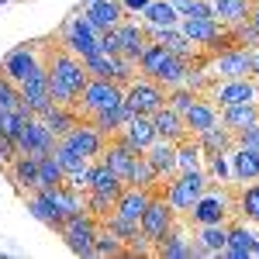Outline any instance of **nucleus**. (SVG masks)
<instances>
[{
    "label": "nucleus",
    "instance_id": "obj_21",
    "mask_svg": "<svg viewBox=\"0 0 259 259\" xmlns=\"http://www.w3.org/2000/svg\"><path fill=\"white\" fill-rule=\"evenodd\" d=\"M211 90H214V100H218L221 107H228V104H249V100L259 97L252 80H221Z\"/></svg>",
    "mask_w": 259,
    "mask_h": 259
},
{
    "label": "nucleus",
    "instance_id": "obj_10",
    "mask_svg": "<svg viewBox=\"0 0 259 259\" xmlns=\"http://www.w3.org/2000/svg\"><path fill=\"white\" fill-rule=\"evenodd\" d=\"M228 194L225 190H204L197 200H194V207L187 211V221L190 225H221V221L228 218Z\"/></svg>",
    "mask_w": 259,
    "mask_h": 259
},
{
    "label": "nucleus",
    "instance_id": "obj_52",
    "mask_svg": "<svg viewBox=\"0 0 259 259\" xmlns=\"http://www.w3.org/2000/svg\"><path fill=\"white\" fill-rule=\"evenodd\" d=\"M235 142L245 145V149H259V121L249 124V128H242V132H235Z\"/></svg>",
    "mask_w": 259,
    "mask_h": 259
},
{
    "label": "nucleus",
    "instance_id": "obj_54",
    "mask_svg": "<svg viewBox=\"0 0 259 259\" xmlns=\"http://www.w3.org/2000/svg\"><path fill=\"white\" fill-rule=\"evenodd\" d=\"M149 245H152V242H149V239H145V235L139 232L135 239L128 242V249H124V252H128V256H145V252H149Z\"/></svg>",
    "mask_w": 259,
    "mask_h": 259
},
{
    "label": "nucleus",
    "instance_id": "obj_49",
    "mask_svg": "<svg viewBox=\"0 0 259 259\" xmlns=\"http://www.w3.org/2000/svg\"><path fill=\"white\" fill-rule=\"evenodd\" d=\"M87 211H90L94 218H107V214L114 211V197H107V194H94V190H87Z\"/></svg>",
    "mask_w": 259,
    "mask_h": 259
},
{
    "label": "nucleus",
    "instance_id": "obj_26",
    "mask_svg": "<svg viewBox=\"0 0 259 259\" xmlns=\"http://www.w3.org/2000/svg\"><path fill=\"white\" fill-rule=\"evenodd\" d=\"M87 190H94V194H107V197L118 200V194L124 190V180L118 177V173H111L104 162H94L90 166V180H87Z\"/></svg>",
    "mask_w": 259,
    "mask_h": 259
},
{
    "label": "nucleus",
    "instance_id": "obj_7",
    "mask_svg": "<svg viewBox=\"0 0 259 259\" xmlns=\"http://www.w3.org/2000/svg\"><path fill=\"white\" fill-rule=\"evenodd\" d=\"M211 73L221 80H252V59H249V49L245 45H228L214 52L211 59Z\"/></svg>",
    "mask_w": 259,
    "mask_h": 259
},
{
    "label": "nucleus",
    "instance_id": "obj_46",
    "mask_svg": "<svg viewBox=\"0 0 259 259\" xmlns=\"http://www.w3.org/2000/svg\"><path fill=\"white\" fill-rule=\"evenodd\" d=\"M124 252V242L114 232H100L97 228V242H94V256H121Z\"/></svg>",
    "mask_w": 259,
    "mask_h": 259
},
{
    "label": "nucleus",
    "instance_id": "obj_14",
    "mask_svg": "<svg viewBox=\"0 0 259 259\" xmlns=\"http://www.w3.org/2000/svg\"><path fill=\"white\" fill-rule=\"evenodd\" d=\"M135 149L128 145V142L121 139V135H111V142H104V149H100L97 159L111 169V173H118L124 183H128V173H132V162H135Z\"/></svg>",
    "mask_w": 259,
    "mask_h": 259
},
{
    "label": "nucleus",
    "instance_id": "obj_17",
    "mask_svg": "<svg viewBox=\"0 0 259 259\" xmlns=\"http://www.w3.org/2000/svg\"><path fill=\"white\" fill-rule=\"evenodd\" d=\"M145 31H149V38L159 41L162 49H169L173 56H180V59H187V62H194V56H197V45H194V41L180 31V24H173V28H145Z\"/></svg>",
    "mask_w": 259,
    "mask_h": 259
},
{
    "label": "nucleus",
    "instance_id": "obj_30",
    "mask_svg": "<svg viewBox=\"0 0 259 259\" xmlns=\"http://www.w3.org/2000/svg\"><path fill=\"white\" fill-rule=\"evenodd\" d=\"M218 121V107L211 104V100H194L190 104V111L183 114V124H187V135H200L204 128H211Z\"/></svg>",
    "mask_w": 259,
    "mask_h": 259
},
{
    "label": "nucleus",
    "instance_id": "obj_22",
    "mask_svg": "<svg viewBox=\"0 0 259 259\" xmlns=\"http://www.w3.org/2000/svg\"><path fill=\"white\" fill-rule=\"evenodd\" d=\"M118 135L128 142V145H132L135 152H145V149H149L152 142L159 139V135H156V124H152V118H145V114H135V118L128 121V124L121 128Z\"/></svg>",
    "mask_w": 259,
    "mask_h": 259
},
{
    "label": "nucleus",
    "instance_id": "obj_32",
    "mask_svg": "<svg viewBox=\"0 0 259 259\" xmlns=\"http://www.w3.org/2000/svg\"><path fill=\"white\" fill-rule=\"evenodd\" d=\"M38 118H41V124H45V128H49L56 139H62V135H66L73 124H76V114H73V107H66V104H56V100H52L45 111H38Z\"/></svg>",
    "mask_w": 259,
    "mask_h": 259
},
{
    "label": "nucleus",
    "instance_id": "obj_3",
    "mask_svg": "<svg viewBox=\"0 0 259 259\" xmlns=\"http://www.w3.org/2000/svg\"><path fill=\"white\" fill-rule=\"evenodd\" d=\"M121 100H124V87L114 80H100V76H90L87 87L80 90V97L73 107H80L83 118H94L100 111H111V107H118Z\"/></svg>",
    "mask_w": 259,
    "mask_h": 259
},
{
    "label": "nucleus",
    "instance_id": "obj_56",
    "mask_svg": "<svg viewBox=\"0 0 259 259\" xmlns=\"http://www.w3.org/2000/svg\"><path fill=\"white\" fill-rule=\"evenodd\" d=\"M249 59H252V76H259V49H249Z\"/></svg>",
    "mask_w": 259,
    "mask_h": 259
},
{
    "label": "nucleus",
    "instance_id": "obj_23",
    "mask_svg": "<svg viewBox=\"0 0 259 259\" xmlns=\"http://www.w3.org/2000/svg\"><path fill=\"white\" fill-rule=\"evenodd\" d=\"M152 124H156V135H159V139H166V142H173V145L187 139L183 114H177V111H173V107H166V104H162L159 111L152 114Z\"/></svg>",
    "mask_w": 259,
    "mask_h": 259
},
{
    "label": "nucleus",
    "instance_id": "obj_39",
    "mask_svg": "<svg viewBox=\"0 0 259 259\" xmlns=\"http://www.w3.org/2000/svg\"><path fill=\"white\" fill-rule=\"evenodd\" d=\"M128 183H132V187H145V190H152V187L159 183V173H156V166H152V162L145 159V152L135 156L132 173H128Z\"/></svg>",
    "mask_w": 259,
    "mask_h": 259
},
{
    "label": "nucleus",
    "instance_id": "obj_18",
    "mask_svg": "<svg viewBox=\"0 0 259 259\" xmlns=\"http://www.w3.org/2000/svg\"><path fill=\"white\" fill-rule=\"evenodd\" d=\"M194 256H221V249L228 245V225H197L194 235Z\"/></svg>",
    "mask_w": 259,
    "mask_h": 259
},
{
    "label": "nucleus",
    "instance_id": "obj_47",
    "mask_svg": "<svg viewBox=\"0 0 259 259\" xmlns=\"http://www.w3.org/2000/svg\"><path fill=\"white\" fill-rule=\"evenodd\" d=\"M197 97H200V94H194V90L177 87V90H169V94H166V107H173L177 114H187V111H190V104H194Z\"/></svg>",
    "mask_w": 259,
    "mask_h": 259
},
{
    "label": "nucleus",
    "instance_id": "obj_34",
    "mask_svg": "<svg viewBox=\"0 0 259 259\" xmlns=\"http://www.w3.org/2000/svg\"><path fill=\"white\" fill-rule=\"evenodd\" d=\"M249 11H252V0H211V14H214V21H221L225 28L245 21Z\"/></svg>",
    "mask_w": 259,
    "mask_h": 259
},
{
    "label": "nucleus",
    "instance_id": "obj_57",
    "mask_svg": "<svg viewBox=\"0 0 259 259\" xmlns=\"http://www.w3.org/2000/svg\"><path fill=\"white\" fill-rule=\"evenodd\" d=\"M249 21L256 24V31H259V4H252V11H249Z\"/></svg>",
    "mask_w": 259,
    "mask_h": 259
},
{
    "label": "nucleus",
    "instance_id": "obj_5",
    "mask_svg": "<svg viewBox=\"0 0 259 259\" xmlns=\"http://www.w3.org/2000/svg\"><path fill=\"white\" fill-rule=\"evenodd\" d=\"M59 38H62V49H69V52L80 56V59H87L90 52H100V31L83 18V14L80 18H69L62 24Z\"/></svg>",
    "mask_w": 259,
    "mask_h": 259
},
{
    "label": "nucleus",
    "instance_id": "obj_38",
    "mask_svg": "<svg viewBox=\"0 0 259 259\" xmlns=\"http://www.w3.org/2000/svg\"><path fill=\"white\" fill-rule=\"evenodd\" d=\"M66 183V173H62L59 159L52 156V152H45L38 156V190H49V187H59Z\"/></svg>",
    "mask_w": 259,
    "mask_h": 259
},
{
    "label": "nucleus",
    "instance_id": "obj_6",
    "mask_svg": "<svg viewBox=\"0 0 259 259\" xmlns=\"http://www.w3.org/2000/svg\"><path fill=\"white\" fill-rule=\"evenodd\" d=\"M207 190V177H204V169H190V173H180L169 187H166V204L173 207V211H190L194 207V200L200 197Z\"/></svg>",
    "mask_w": 259,
    "mask_h": 259
},
{
    "label": "nucleus",
    "instance_id": "obj_8",
    "mask_svg": "<svg viewBox=\"0 0 259 259\" xmlns=\"http://www.w3.org/2000/svg\"><path fill=\"white\" fill-rule=\"evenodd\" d=\"M124 104H128L135 114L152 118L162 104H166V90H162L159 83H152V80L142 76V80H132L128 87H124Z\"/></svg>",
    "mask_w": 259,
    "mask_h": 259
},
{
    "label": "nucleus",
    "instance_id": "obj_35",
    "mask_svg": "<svg viewBox=\"0 0 259 259\" xmlns=\"http://www.w3.org/2000/svg\"><path fill=\"white\" fill-rule=\"evenodd\" d=\"M7 169H11V180H14L18 187L38 190V156H24V152H18Z\"/></svg>",
    "mask_w": 259,
    "mask_h": 259
},
{
    "label": "nucleus",
    "instance_id": "obj_48",
    "mask_svg": "<svg viewBox=\"0 0 259 259\" xmlns=\"http://www.w3.org/2000/svg\"><path fill=\"white\" fill-rule=\"evenodd\" d=\"M18 107H21L18 83H11L4 73H0V111H18Z\"/></svg>",
    "mask_w": 259,
    "mask_h": 259
},
{
    "label": "nucleus",
    "instance_id": "obj_19",
    "mask_svg": "<svg viewBox=\"0 0 259 259\" xmlns=\"http://www.w3.org/2000/svg\"><path fill=\"white\" fill-rule=\"evenodd\" d=\"M149 200H152V194H149L145 187L124 183V190H121L118 200H114V214H121V218H128V221H139L142 214H145V207H149Z\"/></svg>",
    "mask_w": 259,
    "mask_h": 259
},
{
    "label": "nucleus",
    "instance_id": "obj_41",
    "mask_svg": "<svg viewBox=\"0 0 259 259\" xmlns=\"http://www.w3.org/2000/svg\"><path fill=\"white\" fill-rule=\"evenodd\" d=\"M239 214L259 225V180H252V187H245L239 197Z\"/></svg>",
    "mask_w": 259,
    "mask_h": 259
},
{
    "label": "nucleus",
    "instance_id": "obj_29",
    "mask_svg": "<svg viewBox=\"0 0 259 259\" xmlns=\"http://www.w3.org/2000/svg\"><path fill=\"white\" fill-rule=\"evenodd\" d=\"M135 118V111H132V107H128V104H124V100H121L118 107H111V111H100V114H94V128H97L100 135H107V139H111V135H118L121 128H124V124H128V121Z\"/></svg>",
    "mask_w": 259,
    "mask_h": 259
},
{
    "label": "nucleus",
    "instance_id": "obj_24",
    "mask_svg": "<svg viewBox=\"0 0 259 259\" xmlns=\"http://www.w3.org/2000/svg\"><path fill=\"white\" fill-rule=\"evenodd\" d=\"M228 162H232V180H239V183H252V180H259V149H245V145H239V149L228 156Z\"/></svg>",
    "mask_w": 259,
    "mask_h": 259
},
{
    "label": "nucleus",
    "instance_id": "obj_31",
    "mask_svg": "<svg viewBox=\"0 0 259 259\" xmlns=\"http://www.w3.org/2000/svg\"><path fill=\"white\" fill-rule=\"evenodd\" d=\"M145 159L156 166L159 177H173V173H177V145L166 142V139H156L149 149H145Z\"/></svg>",
    "mask_w": 259,
    "mask_h": 259
},
{
    "label": "nucleus",
    "instance_id": "obj_11",
    "mask_svg": "<svg viewBox=\"0 0 259 259\" xmlns=\"http://www.w3.org/2000/svg\"><path fill=\"white\" fill-rule=\"evenodd\" d=\"M173 225H177V211L166 204V197H152L149 207H145V214L139 218V228L149 242H159Z\"/></svg>",
    "mask_w": 259,
    "mask_h": 259
},
{
    "label": "nucleus",
    "instance_id": "obj_40",
    "mask_svg": "<svg viewBox=\"0 0 259 259\" xmlns=\"http://www.w3.org/2000/svg\"><path fill=\"white\" fill-rule=\"evenodd\" d=\"M200 159H204V149L197 142H177V169L180 173H190V169H200Z\"/></svg>",
    "mask_w": 259,
    "mask_h": 259
},
{
    "label": "nucleus",
    "instance_id": "obj_43",
    "mask_svg": "<svg viewBox=\"0 0 259 259\" xmlns=\"http://www.w3.org/2000/svg\"><path fill=\"white\" fill-rule=\"evenodd\" d=\"M107 232H114V235L128 245V242L135 239L142 228H139V221H128V218H121V214H114V211H111V214H107Z\"/></svg>",
    "mask_w": 259,
    "mask_h": 259
},
{
    "label": "nucleus",
    "instance_id": "obj_44",
    "mask_svg": "<svg viewBox=\"0 0 259 259\" xmlns=\"http://www.w3.org/2000/svg\"><path fill=\"white\" fill-rule=\"evenodd\" d=\"M228 35H232V41L235 45H249V49H259V31H256V24L245 18L239 21V24H232L228 28Z\"/></svg>",
    "mask_w": 259,
    "mask_h": 259
},
{
    "label": "nucleus",
    "instance_id": "obj_13",
    "mask_svg": "<svg viewBox=\"0 0 259 259\" xmlns=\"http://www.w3.org/2000/svg\"><path fill=\"white\" fill-rule=\"evenodd\" d=\"M59 142H66L69 149H76L83 159H97L100 149H104V142H107V135H100L97 128H94V121H90V124H87V121H76Z\"/></svg>",
    "mask_w": 259,
    "mask_h": 259
},
{
    "label": "nucleus",
    "instance_id": "obj_2",
    "mask_svg": "<svg viewBox=\"0 0 259 259\" xmlns=\"http://www.w3.org/2000/svg\"><path fill=\"white\" fill-rule=\"evenodd\" d=\"M190 66H194V62L173 56L169 49H162L159 41H149V49L139 56L142 76L152 80V83H159L162 90H177V87H183V76H187Z\"/></svg>",
    "mask_w": 259,
    "mask_h": 259
},
{
    "label": "nucleus",
    "instance_id": "obj_28",
    "mask_svg": "<svg viewBox=\"0 0 259 259\" xmlns=\"http://www.w3.org/2000/svg\"><path fill=\"white\" fill-rule=\"evenodd\" d=\"M256 235L249 232V225H232L228 228V245L221 249V256H232V259H245V256H256Z\"/></svg>",
    "mask_w": 259,
    "mask_h": 259
},
{
    "label": "nucleus",
    "instance_id": "obj_16",
    "mask_svg": "<svg viewBox=\"0 0 259 259\" xmlns=\"http://www.w3.org/2000/svg\"><path fill=\"white\" fill-rule=\"evenodd\" d=\"M35 66H38V49H35V45H14V49L4 56L0 73H4L11 83H21Z\"/></svg>",
    "mask_w": 259,
    "mask_h": 259
},
{
    "label": "nucleus",
    "instance_id": "obj_12",
    "mask_svg": "<svg viewBox=\"0 0 259 259\" xmlns=\"http://www.w3.org/2000/svg\"><path fill=\"white\" fill-rule=\"evenodd\" d=\"M18 90H21V104H24L31 114L45 111V107L52 104V94H49V69L38 62V66L18 83Z\"/></svg>",
    "mask_w": 259,
    "mask_h": 259
},
{
    "label": "nucleus",
    "instance_id": "obj_45",
    "mask_svg": "<svg viewBox=\"0 0 259 259\" xmlns=\"http://www.w3.org/2000/svg\"><path fill=\"white\" fill-rule=\"evenodd\" d=\"M28 118H31V111H28L24 104H21L18 111H0V132L14 139V135H18V132H21V124H24V121H28Z\"/></svg>",
    "mask_w": 259,
    "mask_h": 259
},
{
    "label": "nucleus",
    "instance_id": "obj_51",
    "mask_svg": "<svg viewBox=\"0 0 259 259\" xmlns=\"http://www.w3.org/2000/svg\"><path fill=\"white\" fill-rule=\"evenodd\" d=\"M100 52H107V56H121L118 28H107V31H100Z\"/></svg>",
    "mask_w": 259,
    "mask_h": 259
},
{
    "label": "nucleus",
    "instance_id": "obj_37",
    "mask_svg": "<svg viewBox=\"0 0 259 259\" xmlns=\"http://www.w3.org/2000/svg\"><path fill=\"white\" fill-rule=\"evenodd\" d=\"M28 211H31V218H38L41 225H45V228H52V232H59L62 221H66L59 211H56V207L49 204V200L41 197L38 190H31V197H28Z\"/></svg>",
    "mask_w": 259,
    "mask_h": 259
},
{
    "label": "nucleus",
    "instance_id": "obj_9",
    "mask_svg": "<svg viewBox=\"0 0 259 259\" xmlns=\"http://www.w3.org/2000/svg\"><path fill=\"white\" fill-rule=\"evenodd\" d=\"M56 135L41 124L38 114H31V118L21 124V132L14 135V145H18V152H24V156H45V152H52L56 149Z\"/></svg>",
    "mask_w": 259,
    "mask_h": 259
},
{
    "label": "nucleus",
    "instance_id": "obj_1",
    "mask_svg": "<svg viewBox=\"0 0 259 259\" xmlns=\"http://www.w3.org/2000/svg\"><path fill=\"white\" fill-rule=\"evenodd\" d=\"M45 69H49V94H52V100L73 107L76 97H80V90L87 87V80H90L83 59L73 56L69 49H56V52H49Z\"/></svg>",
    "mask_w": 259,
    "mask_h": 259
},
{
    "label": "nucleus",
    "instance_id": "obj_50",
    "mask_svg": "<svg viewBox=\"0 0 259 259\" xmlns=\"http://www.w3.org/2000/svg\"><path fill=\"white\" fill-rule=\"evenodd\" d=\"M207 169L211 177H218L221 183L232 180V162H228V152H207Z\"/></svg>",
    "mask_w": 259,
    "mask_h": 259
},
{
    "label": "nucleus",
    "instance_id": "obj_25",
    "mask_svg": "<svg viewBox=\"0 0 259 259\" xmlns=\"http://www.w3.org/2000/svg\"><path fill=\"white\" fill-rule=\"evenodd\" d=\"M194 142H197L204 152H228V149H232V142H235V132L218 118L211 128H204L200 135H194Z\"/></svg>",
    "mask_w": 259,
    "mask_h": 259
},
{
    "label": "nucleus",
    "instance_id": "obj_15",
    "mask_svg": "<svg viewBox=\"0 0 259 259\" xmlns=\"http://www.w3.org/2000/svg\"><path fill=\"white\" fill-rule=\"evenodd\" d=\"M83 18L97 31H107L124 21V7H121V0H83Z\"/></svg>",
    "mask_w": 259,
    "mask_h": 259
},
{
    "label": "nucleus",
    "instance_id": "obj_42",
    "mask_svg": "<svg viewBox=\"0 0 259 259\" xmlns=\"http://www.w3.org/2000/svg\"><path fill=\"white\" fill-rule=\"evenodd\" d=\"M183 87H187V90H194V94H204V90H211V87H214V73H211V69H204V66H197V69L190 66V69H187V76H183Z\"/></svg>",
    "mask_w": 259,
    "mask_h": 259
},
{
    "label": "nucleus",
    "instance_id": "obj_53",
    "mask_svg": "<svg viewBox=\"0 0 259 259\" xmlns=\"http://www.w3.org/2000/svg\"><path fill=\"white\" fill-rule=\"evenodd\" d=\"M14 156H18V145H14V139L0 132V162H4V166H11V162H14Z\"/></svg>",
    "mask_w": 259,
    "mask_h": 259
},
{
    "label": "nucleus",
    "instance_id": "obj_4",
    "mask_svg": "<svg viewBox=\"0 0 259 259\" xmlns=\"http://www.w3.org/2000/svg\"><path fill=\"white\" fill-rule=\"evenodd\" d=\"M59 235H62V242L69 245V252H76V256H94L97 221H94L90 211H76V214H69V218L62 221Z\"/></svg>",
    "mask_w": 259,
    "mask_h": 259
},
{
    "label": "nucleus",
    "instance_id": "obj_33",
    "mask_svg": "<svg viewBox=\"0 0 259 259\" xmlns=\"http://www.w3.org/2000/svg\"><path fill=\"white\" fill-rule=\"evenodd\" d=\"M218 118L232 128V132H242V128H249V124H256L259 121V104L256 100H249V104H228V107H221Z\"/></svg>",
    "mask_w": 259,
    "mask_h": 259
},
{
    "label": "nucleus",
    "instance_id": "obj_20",
    "mask_svg": "<svg viewBox=\"0 0 259 259\" xmlns=\"http://www.w3.org/2000/svg\"><path fill=\"white\" fill-rule=\"evenodd\" d=\"M118 41H121V56H128V59L139 62V56L149 49V31H145V24L139 21H121L118 24Z\"/></svg>",
    "mask_w": 259,
    "mask_h": 259
},
{
    "label": "nucleus",
    "instance_id": "obj_36",
    "mask_svg": "<svg viewBox=\"0 0 259 259\" xmlns=\"http://www.w3.org/2000/svg\"><path fill=\"white\" fill-rule=\"evenodd\" d=\"M142 24L145 28H173V24H180V14L173 11L169 0H149V7L142 11Z\"/></svg>",
    "mask_w": 259,
    "mask_h": 259
},
{
    "label": "nucleus",
    "instance_id": "obj_55",
    "mask_svg": "<svg viewBox=\"0 0 259 259\" xmlns=\"http://www.w3.org/2000/svg\"><path fill=\"white\" fill-rule=\"evenodd\" d=\"M121 7H124V14H128V11H145V7H149V0H121Z\"/></svg>",
    "mask_w": 259,
    "mask_h": 259
},
{
    "label": "nucleus",
    "instance_id": "obj_27",
    "mask_svg": "<svg viewBox=\"0 0 259 259\" xmlns=\"http://www.w3.org/2000/svg\"><path fill=\"white\" fill-rule=\"evenodd\" d=\"M156 252L166 256V259H190V256H194V242L187 239V232H183V228L173 225V228L156 242Z\"/></svg>",
    "mask_w": 259,
    "mask_h": 259
},
{
    "label": "nucleus",
    "instance_id": "obj_58",
    "mask_svg": "<svg viewBox=\"0 0 259 259\" xmlns=\"http://www.w3.org/2000/svg\"><path fill=\"white\" fill-rule=\"evenodd\" d=\"M4 4H11V0H0V7H4Z\"/></svg>",
    "mask_w": 259,
    "mask_h": 259
}]
</instances>
